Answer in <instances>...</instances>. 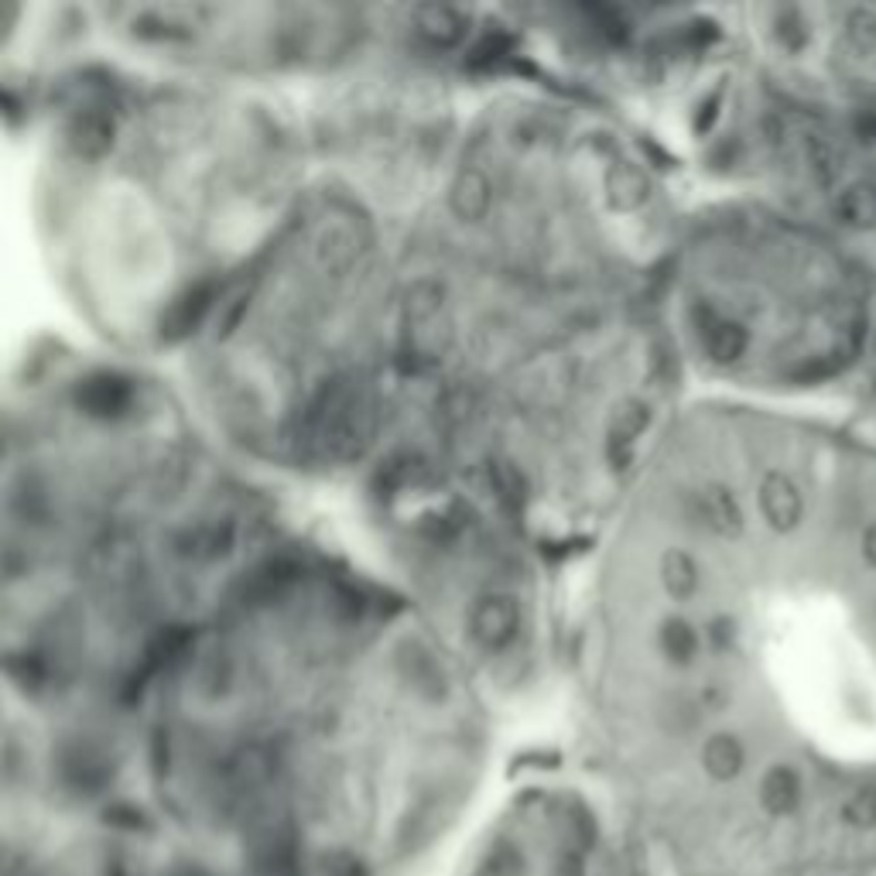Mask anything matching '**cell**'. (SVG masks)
<instances>
[{
  "label": "cell",
  "instance_id": "6da1fadb",
  "mask_svg": "<svg viewBox=\"0 0 876 876\" xmlns=\"http://www.w3.org/2000/svg\"><path fill=\"white\" fill-rule=\"evenodd\" d=\"M445 876H661V869L596 795L531 788L466 833Z\"/></svg>",
  "mask_w": 876,
  "mask_h": 876
}]
</instances>
